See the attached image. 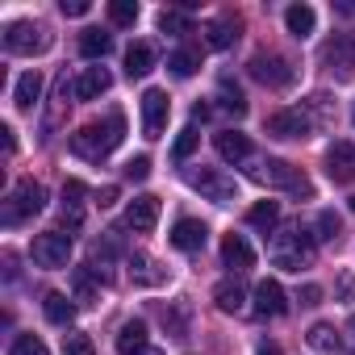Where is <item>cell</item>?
Listing matches in <instances>:
<instances>
[{
    "instance_id": "obj_1",
    "label": "cell",
    "mask_w": 355,
    "mask_h": 355,
    "mask_svg": "<svg viewBox=\"0 0 355 355\" xmlns=\"http://www.w3.org/2000/svg\"><path fill=\"white\" fill-rule=\"evenodd\" d=\"M121 138H125V117L113 113V117H105V121H92V125L76 130V134H71V150H76L80 159H88V163H101V159H109V155L121 146Z\"/></svg>"
},
{
    "instance_id": "obj_46",
    "label": "cell",
    "mask_w": 355,
    "mask_h": 355,
    "mask_svg": "<svg viewBox=\"0 0 355 355\" xmlns=\"http://www.w3.org/2000/svg\"><path fill=\"white\" fill-rule=\"evenodd\" d=\"M255 355H280V347H276V343H268V338H263V343H259V347H255Z\"/></svg>"
},
{
    "instance_id": "obj_30",
    "label": "cell",
    "mask_w": 355,
    "mask_h": 355,
    "mask_svg": "<svg viewBox=\"0 0 355 355\" xmlns=\"http://www.w3.org/2000/svg\"><path fill=\"white\" fill-rule=\"evenodd\" d=\"M159 30H163V34H189V30H193V17L180 13V9H163V13H159Z\"/></svg>"
},
{
    "instance_id": "obj_2",
    "label": "cell",
    "mask_w": 355,
    "mask_h": 355,
    "mask_svg": "<svg viewBox=\"0 0 355 355\" xmlns=\"http://www.w3.org/2000/svg\"><path fill=\"white\" fill-rule=\"evenodd\" d=\"M313 243L318 234H309L305 226H284L280 234H272V263L284 272H301L313 259Z\"/></svg>"
},
{
    "instance_id": "obj_23",
    "label": "cell",
    "mask_w": 355,
    "mask_h": 355,
    "mask_svg": "<svg viewBox=\"0 0 355 355\" xmlns=\"http://www.w3.org/2000/svg\"><path fill=\"white\" fill-rule=\"evenodd\" d=\"M214 301H218L222 313H239V309L247 305V288H243L239 280H222V284L214 288Z\"/></svg>"
},
{
    "instance_id": "obj_13",
    "label": "cell",
    "mask_w": 355,
    "mask_h": 355,
    "mask_svg": "<svg viewBox=\"0 0 355 355\" xmlns=\"http://www.w3.org/2000/svg\"><path fill=\"white\" fill-rule=\"evenodd\" d=\"M159 222V197H134L125 205V226L138 230V234H150Z\"/></svg>"
},
{
    "instance_id": "obj_11",
    "label": "cell",
    "mask_w": 355,
    "mask_h": 355,
    "mask_svg": "<svg viewBox=\"0 0 355 355\" xmlns=\"http://www.w3.org/2000/svg\"><path fill=\"white\" fill-rule=\"evenodd\" d=\"M313 125H318V121H313L305 109H280V113L268 117V134H276V138H309Z\"/></svg>"
},
{
    "instance_id": "obj_22",
    "label": "cell",
    "mask_w": 355,
    "mask_h": 355,
    "mask_svg": "<svg viewBox=\"0 0 355 355\" xmlns=\"http://www.w3.org/2000/svg\"><path fill=\"white\" fill-rule=\"evenodd\" d=\"M38 96H42V76H38V71H26V76L17 80V88H13V105H17L21 113H30V109L38 105Z\"/></svg>"
},
{
    "instance_id": "obj_41",
    "label": "cell",
    "mask_w": 355,
    "mask_h": 355,
    "mask_svg": "<svg viewBox=\"0 0 355 355\" xmlns=\"http://www.w3.org/2000/svg\"><path fill=\"white\" fill-rule=\"evenodd\" d=\"M297 301H301V305H318V301H322V284H305V288L297 293Z\"/></svg>"
},
{
    "instance_id": "obj_24",
    "label": "cell",
    "mask_w": 355,
    "mask_h": 355,
    "mask_svg": "<svg viewBox=\"0 0 355 355\" xmlns=\"http://www.w3.org/2000/svg\"><path fill=\"white\" fill-rule=\"evenodd\" d=\"M42 313H46L55 326H71L76 305H71V297H67V293H46V297H42Z\"/></svg>"
},
{
    "instance_id": "obj_4",
    "label": "cell",
    "mask_w": 355,
    "mask_h": 355,
    "mask_svg": "<svg viewBox=\"0 0 355 355\" xmlns=\"http://www.w3.org/2000/svg\"><path fill=\"white\" fill-rule=\"evenodd\" d=\"M184 180H189V189H197V193L209 197L214 205H230V201H239V184L230 180L226 171H218V167H189V171H184Z\"/></svg>"
},
{
    "instance_id": "obj_21",
    "label": "cell",
    "mask_w": 355,
    "mask_h": 355,
    "mask_svg": "<svg viewBox=\"0 0 355 355\" xmlns=\"http://www.w3.org/2000/svg\"><path fill=\"white\" fill-rule=\"evenodd\" d=\"M247 226L259 230V234H272L280 226V201H255L247 209Z\"/></svg>"
},
{
    "instance_id": "obj_19",
    "label": "cell",
    "mask_w": 355,
    "mask_h": 355,
    "mask_svg": "<svg viewBox=\"0 0 355 355\" xmlns=\"http://www.w3.org/2000/svg\"><path fill=\"white\" fill-rule=\"evenodd\" d=\"M284 26H288L293 38H309V34L318 30V13H313V5H288V9H284Z\"/></svg>"
},
{
    "instance_id": "obj_47",
    "label": "cell",
    "mask_w": 355,
    "mask_h": 355,
    "mask_svg": "<svg viewBox=\"0 0 355 355\" xmlns=\"http://www.w3.org/2000/svg\"><path fill=\"white\" fill-rule=\"evenodd\" d=\"M138 355H163V351H159V347H142Z\"/></svg>"
},
{
    "instance_id": "obj_5",
    "label": "cell",
    "mask_w": 355,
    "mask_h": 355,
    "mask_svg": "<svg viewBox=\"0 0 355 355\" xmlns=\"http://www.w3.org/2000/svg\"><path fill=\"white\" fill-rule=\"evenodd\" d=\"M251 175H255V180H263V184L288 189L293 197H313V184L305 180V171H297V167L284 163V159H263L259 167H251Z\"/></svg>"
},
{
    "instance_id": "obj_44",
    "label": "cell",
    "mask_w": 355,
    "mask_h": 355,
    "mask_svg": "<svg viewBox=\"0 0 355 355\" xmlns=\"http://www.w3.org/2000/svg\"><path fill=\"white\" fill-rule=\"evenodd\" d=\"M0 134H5V150L13 155V150H17V134H13V125H5V130H0Z\"/></svg>"
},
{
    "instance_id": "obj_42",
    "label": "cell",
    "mask_w": 355,
    "mask_h": 355,
    "mask_svg": "<svg viewBox=\"0 0 355 355\" xmlns=\"http://www.w3.org/2000/svg\"><path fill=\"white\" fill-rule=\"evenodd\" d=\"M88 9H92L88 0H63V13H67V17H84Z\"/></svg>"
},
{
    "instance_id": "obj_7",
    "label": "cell",
    "mask_w": 355,
    "mask_h": 355,
    "mask_svg": "<svg viewBox=\"0 0 355 355\" xmlns=\"http://www.w3.org/2000/svg\"><path fill=\"white\" fill-rule=\"evenodd\" d=\"M46 46H51V34L34 21H13L5 30V51L9 55H42Z\"/></svg>"
},
{
    "instance_id": "obj_17",
    "label": "cell",
    "mask_w": 355,
    "mask_h": 355,
    "mask_svg": "<svg viewBox=\"0 0 355 355\" xmlns=\"http://www.w3.org/2000/svg\"><path fill=\"white\" fill-rule=\"evenodd\" d=\"M113 88V76L105 71V67H84V76L76 80V96L80 101H96V96H105Z\"/></svg>"
},
{
    "instance_id": "obj_43",
    "label": "cell",
    "mask_w": 355,
    "mask_h": 355,
    "mask_svg": "<svg viewBox=\"0 0 355 355\" xmlns=\"http://www.w3.org/2000/svg\"><path fill=\"white\" fill-rule=\"evenodd\" d=\"M113 201H117V189H113V184H109V189H101V193H96V205H101V209H109V205H113Z\"/></svg>"
},
{
    "instance_id": "obj_27",
    "label": "cell",
    "mask_w": 355,
    "mask_h": 355,
    "mask_svg": "<svg viewBox=\"0 0 355 355\" xmlns=\"http://www.w3.org/2000/svg\"><path fill=\"white\" fill-rule=\"evenodd\" d=\"M130 276H134V284H163L167 280V272L146 255H130Z\"/></svg>"
},
{
    "instance_id": "obj_25",
    "label": "cell",
    "mask_w": 355,
    "mask_h": 355,
    "mask_svg": "<svg viewBox=\"0 0 355 355\" xmlns=\"http://www.w3.org/2000/svg\"><path fill=\"white\" fill-rule=\"evenodd\" d=\"M142 347H146V322L134 318V322H125V326L117 330V351H121V355H138Z\"/></svg>"
},
{
    "instance_id": "obj_9",
    "label": "cell",
    "mask_w": 355,
    "mask_h": 355,
    "mask_svg": "<svg viewBox=\"0 0 355 355\" xmlns=\"http://www.w3.org/2000/svg\"><path fill=\"white\" fill-rule=\"evenodd\" d=\"M322 63H326L338 80H351V76H355V38H351V34H334V38L322 46Z\"/></svg>"
},
{
    "instance_id": "obj_35",
    "label": "cell",
    "mask_w": 355,
    "mask_h": 355,
    "mask_svg": "<svg viewBox=\"0 0 355 355\" xmlns=\"http://www.w3.org/2000/svg\"><path fill=\"white\" fill-rule=\"evenodd\" d=\"M109 21L113 26H134L138 21V5H134V0H113V5H109Z\"/></svg>"
},
{
    "instance_id": "obj_32",
    "label": "cell",
    "mask_w": 355,
    "mask_h": 355,
    "mask_svg": "<svg viewBox=\"0 0 355 355\" xmlns=\"http://www.w3.org/2000/svg\"><path fill=\"white\" fill-rule=\"evenodd\" d=\"M9 355H51V347L38 334H17L13 347H9Z\"/></svg>"
},
{
    "instance_id": "obj_20",
    "label": "cell",
    "mask_w": 355,
    "mask_h": 355,
    "mask_svg": "<svg viewBox=\"0 0 355 355\" xmlns=\"http://www.w3.org/2000/svg\"><path fill=\"white\" fill-rule=\"evenodd\" d=\"M155 71V46L150 42H134L130 51H125V76L130 80H142V76H150Z\"/></svg>"
},
{
    "instance_id": "obj_48",
    "label": "cell",
    "mask_w": 355,
    "mask_h": 355,
    "mask_svg": "<svg viewBox=\"0 0 355 355\" xmlns=\"http://www.w3.org/2000/svg\"><path fill=\"white\" fill-rule=\"evenodd\" d=\"M351 214H355V197H351Z\"/></svg>"
},
{
    "instance_id": "obj_8",
    "label": "cell",
    "mask_w": 355,
    "mask_h": 355,
    "mask_svg": "<svg viewBox=\"0 0 355 355\" xmlns=\"http://www.w3.org/2000/svg\"><path fill=\"white\" fill-rule=\"evenodd\" d=\"M167 113H171L167 92H163V88H146V92H142V138H163Z\"/></svg>"
},
{
    "instance_id": "obj_14",
    "label": "cell",
    "mask_w": 355,
    "mask_h": 355,
    "mask_svg": "<svg viewBox=\"0 0 355 355\" xmlns=\"http://www.w3.org/2000/svg\"><path fill=\"white\" fill-rule=\"evenodd\" d=\"M205 239H209V230L197 218H180V222H175V230H171V247L175 251H201Z\"/></svg>"
},
{
    "instance_id": "obj_18",
    "label": "cell",
    "mask_w": 355,
    "mask_h": 355,
    "mask_svg": "<svg viewBox=\"0 0 355 355\" xmlns=\"http://www.w3.org/2000/svg\"><path fill=\"white\" fill-rule=\"evenodd\" d=\"M214 146H218V155H222L226 163H243V159H251V138L239 134V130H222V134L214 138Z\"/></svg>"
},
{
    "instance_id": "obj_38",
    "label": "cell",
    "mask_w": 355,
    "mask_h": 355,
    "mask_svg": "<svg viewBox=\"0 0 355 355\" xmlns=\"http://www.w3.org/2000/svg\"><path fill=\"white\" fill-rule=\"evenodd\" d=\"M76 301H80V305H92V301H96V284L88 280L84 268H76Z\"/></svg>"
},
{
    "instance_id": "obj_26",
    "label": "cell",
    "mask_w": 355,
    "mask_h": 355,
    "mask_svg": "<svg viewBox=\"0 0 355 355\" xmlns=\"http://www.w3.org/2000/svg\"><path fill=\"white\" fill-rule=\"evenodd\" d=\"M305 338H309L313 351H326V355H338V351H343V338H338V330H334L330 322H313Z\"/></svg>"
},
{
    "instance_id": "obj_12",
    "label": "cell",
    "mask_w": 355,
    "mask_h": 355,
    "mask_svg": "<svg viewBox=\"0 0 355 355\" xmlns=\"http://www.w3.org/2000/svg\"><path fill=\"white\" fill-rule=\"evenodd\" d=\"M326 175L334 184H351L355 180V146L351 142H334L326 150Z\"/></svg>"
},
{
    "instance_id": "obj_50",
    "label": "cell",
    "mask_w": 355,
    "mask_h": 355,
    "mask_svg": "<svg viewBox=\"0 0 355 355\" xmlns=\"http://www.w3.org/2000/svg\"><path fill=\"white\" fill-rule=\"evenodd\" d=\"M351 117H355V113H351Z\"/></svg>"
},
{
    "instance_id": "obj_45",
    "label": "cell",
    "mask_w": 355,
    "mask_h": 355,
    "mask_svg": "<svg viewBox=\"0 0 355 355\" xmlns=\"http://www.w3.org/2000/svg\"><path fill=\"white\" fill-rule=\"evenodd\" d=\"M338 288H343V297H347V301L355 297V280H351V276H343V280H338Z\"/></svg>"
},
{
    "instance_id": "obj_3",
    "label": "cell",
    "mask_w": 355,
    "mask_h": 355,
    "mask_svg": "<svg viewBox=\"0 0 355 355\" xmlns=\"http://www.w3.org/2000/svg\"><path fill=\"white\" fill-rule=\"evenodd\" d=\"M42 209H46V189H42L38 180H17V184L9 189L5 209H0V222H5V226H21L26 218H34V214H42Z\"/></svg>"
},
{
    "instance_id": "obj_40",
    "label": "cell",
    "mask_w": 355,
    "mask_h": 355,
    "mask_svg": "<svg viewBox=\"0 0 355 355\" xmlns=\"http://www.w3.org/2000/svg\"><path fill=\"white\" fill-rule=\"evenodd\" d=\"M80 197H84V184L80 180H67L63 184V205H80Z\"/></svg>"
},
{
    "instance_id": "obj_16",
    "label": "cell",
    "mask_w": 355,
    "mask_h": 355,
    "mask_svg": "<svg viewBox=\"0 0 355 355\" xmlns=\"http://www.w3.org/2000/svg\"><path fill=\"white\" fill-rule=\"evenodd\" d=\"M284 309H288L284 288H280L276 280H263V284L255 288V313H259V318H280Z\"/></svg>"
},
{
    "instance_id": "obj_37",
    "label": "cell",
    "mask_w": 355,
    "mask_h": 355,
    "mask_svg": "<svg viewBox=\"0 0 355 355\" xmlns=\"http://www.w3.org/2000/svg\"><path fill=\"white\" fill-rule=\"evenodd\" d=\"M63 355H96L88 334H63Z\"/></svg>"
},
{
    "instance_id": "obj_6",
    "label": "cell",
    "mask_w": 355,
    "mask_h": 355,
    "mask_svg": "<svg viewBox=\"0 0 355 355\" xmlns=\"http://www.w3.org/2000/svg\"><path fill=\"white\" fill-rule=\"evenodd\" d=\"M30 255H34V263L38 268H67V259H71V234H63V230H42V234H34V243H30Z\"/></svg>"
},
{
    "instance_id": "obj_33",
    "label": "cell",
    "mask_w": 355,
    "mask_h": 355,
    "mask_svg": "<svg viewBox=\"0 0 355 355\" xmlns=\"http://www.w3.org/2000/svg\"><path fill=\"white\" fill-rule=\"evenodd\" d=\"M197 142H201V134H197L193 125H189V130H180V138H175V146H171V159H175V163H184V159L197 150Z\"/></svg>"
},
{
    "instance_id": "obj_49",
    "label": "cell",
    "mask_w": 355,
    "mask_h": 355,
    "mask_svg": "<svg viewBox=\"0 0 355 355\" xmlns=\"http://www.w3.org/2000/svg\"><path fill=\"white\" fill-rule=\"evenodd\" d=\"M351 330H355V313H351Z\"/></svg>"
},
{
    "instance_id": "obj_34",
    "label": "cell",
    "mask_w": 355,
    "mask_h": 355,
    "mask_svg": "<svg viewBox=\"0 0 355 355\" xmlns=\"http://www.w3.org/2000/svg\"><path fill=\"white\" fill-rule=\"evenodd\" d=\"M218 88H222V105H226L234 117H243V113H247V101H243V92L230 84V76H222V84H218Z\"/></svg>"
},
{
    "instance_id": "obj_29",
    "label": "cell",
    "mask_w": 355,
    "mask_h": 355,
    "mask_svg": "<svg viewBox=\"0 0 355 355\" xmlns=\"http://www.w3.org/2000/svg\"><path fill=\"white\" fill-rule=\"evenodd\" d=\"M234 38H239V21H214V26L205 30V42H209L214 51H226V46H234Z\"/></svg>"
},
{
    "instance_id": "obj_39",
    "label": "cell",
    "mask_w": 355,
    "mask_h": 355,
    "mask_svg": "<svg viewBox=\"0 0 355 355\" xmlns=\"http://www.w3.org/2000/svg\"><path fill=\"white\" fill-rule=\"evenodd\" d=\"M125 175H130V180H146V175H150V159L146 155H134L125 163Z\"/></svg>"
},
{
    "instance_id": "obj_10",
    "label": "cell",
    "mask_w": 355,
    "mask_h": 355,
    "mask_svg": "<svg viewBox=\"0 0 355 355\" xmlns=\"http://www.w3.org/2000/svg\"><path fill=\"white\" fill-rule=\"evenodd\" d=\"M251 76H255L259 84H268V88H288L297 71H293V63L280 59V55H255V59H251Z\"/></svg>"
},
{
    "instance_id": "obj_31",
    "label": "cell",
    "mask_w": 355,
    "mask_h": 355,
    "mask_svg": "<svg viewBox=\"0 0 355 355\" xmlns=\"http://www.w3.org/2000/svg\"><path fill=\"white\" fill-rule=\"evenodd\" d=\"M167 67H171V76H180V80H189L197 67H201V55L197 51H175L171 59H167Z\"/></svg>"
},
{
    "instance_id": "obj_15",
    "label": "cell",
    "mask_w": 355,
    "mask_h": 355,
    "mask_svg": "<svg viewBox=\"0 0 355 355\" xmlns=\"http://www.w3.org/2000/svg\"><path fill=\"white\" fill-rule=\"evenodd\" d=\"M222 259H226V268H234V272L255 268V251H251V243H247L243 234H226V239H222Z\"/></svg>"
},
{
    "instance_id": "obj_28",
    "label": "cell",
    "mask_w": 355,
    "mask_h": 355,
    "mask_svg": "<svg viewBox=\"0 0 355 355\" xmlns=\"http://www.w3.org/2000/svg\"><path fill=\"white\" fill-rule=\"evenodd\" d=\"M109 51H113V38L105 30H84L80 34V55L84 59H105Z\"/></svg>"
},
{
    "instance_id": "obj_36",
    "label": "cell",
    "mask_w": 355,
    "mask_h": 355,
    "mask_svg": "<svg viewBox=\"0 0 355 355\" xmlns=\"http://www.w3.org/2000/svg\"><path fill=\"white\" fill-rule=\"evenodd\" d=\"M343 234V218L334 209H322L318 214V239H338Z\"/></svg>"
}]
</instances>
